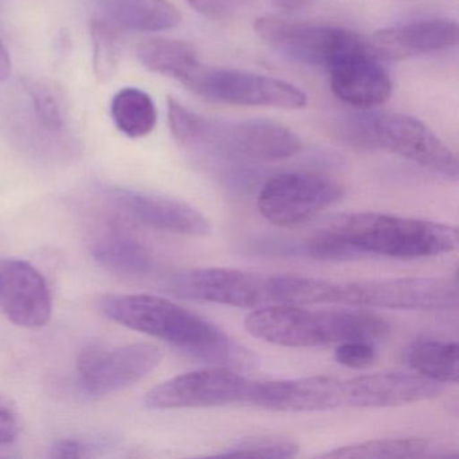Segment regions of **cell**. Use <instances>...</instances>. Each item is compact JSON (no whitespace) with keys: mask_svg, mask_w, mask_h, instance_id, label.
Wrapping results in <instances>:
<instances>
[{"mask_svg":"<svg viewBox=\"0 0 459 459\" xmlns=\"http://www.w3.org/2000/svg\"><path fill=\"white\" fill-rule=\"evenodd\" d=\"M104 316L122 326L165 341L213 367L247 372L259 365L256 354L208 319L166 298L149 294L107 295Z\"/></svg>","mask_w":459,"mask_h":459,"instance_id":"cell-1","label":"cell"},{"mask_svg":"<svg viewBox=\"0 0 459 459\" xmlns=\"http://www.w3.org/2000/svg\"><path fill=\"white\" fill-rule=\"evenodd\" d=\"M275 305H332L391 310H455L454 278H397L334 281L299 275H270Z\"/></svg>","mask_w":459,"mask_h":459,"instance_id":"cell-2","label":"cell"},{"mask_svg":"<svg viewBox=\"0 0 459 459\" xmlns=\"http://www.w3.org/2000/svg\"><path fill=\"white\" fill-rule=\"evenodd\" d=\"M168 122L181 146L224 160L273 163L289 160L302 150L299 136L281 123L208 119L171 98L168 99Z\"/></svg>","mask_w":459,"mask_h":459,"instance_id":"cell-3","label":"cell"},{"mask_svg":"<svg viewBox=\"0 0 459 459\" xmlns=\"http://www.w3.org/2000/svg\"><path fill=\"white\" fill-rule=\"evenodd\" d=\"M244 325L255 338L286 348L338 345L345 341L375 343L391 332L388 322L372 311L310 310L298 305L263 306L249 313Z\"/></svg>","mask_w":459,"mask_h":459,"instance_id":"cell-4","label":"cell"},{"mask_svg":"<svg viewBox=\"0 0 459 459\" xmlns=\"http://www.w3.org/2000/svg\"><path fill=\"white\" fill-rule=\"evenodd\" d=\"M322 228L340 238L357 259L367 255L427 259L450 254L458 246V232L451 225L381 212L340 214Z\"/></svg>","mask_w":459,"mask_h":459,"instance_id":"cell-5","label":"cell"},{"mask_svg":"<svg viewBox=\"0 0 459 459\" xmlns=\"http://www.w3.org/2000/svg\"><path fill=\"white\" fill-rule=\"evenodd\" d=\"M394 402L388 373L341 378L333 376L254 381L249 404L278 412H313L338 408H386Z\"/></svg>","mask_w":459,"mask_h":459,"instance_id":"cell-6","label":"cell"},{"mask_svg":"<svg viewBox=\"0 0 459 459\" xmlns=\"http://www.w3.org/2000/svg\"><path fill=\"white\" fill-rule=\"evenodd\" d=\"M254 29L279 55L326 71L342 58L372 48L370 42L349 29L292 22L271 15L257 18Z\"/></svg>","mask_w":459,"mask_h":459,"instance_id":"cell-7","label":"cell"},{"mask_svg":"<svg viewBox=\"0 0 459 459\" xmlns=\"http://www.w3.org/2000/svg\"><path fill=\"white\" fill-rule=\"evenodd\" d=\"M181 84L204 100L213 103L279 109H300L307 106V96L297 85L238 69L211 68L200 63Z\"/></svg>","mask_w":459,"mask_h":459,"instance_id":"cell-8","label":"cell"},{"mask_svg":"<svg viewBox=\"0 0 459 459\" xmlns=\"http://www.w3.org/2000/svg\"><path fill=\"white\" fill-rule=\"evenodd\" d=\"M18 99L14 123L23 146L52 160H65L76 152L65 96L55 84L25 80Z\"/></svg>","mask_w":459,"mask_h":459,"instance_id":"cell-9","label":"cell"},{"mask_svg":"<svg viewBox=\"0 0 459 459\" xmlns=\"http://www.w3.org/2000/svg\"><path fill=\"white\" fill-rule=\"evenodd\" d=\"M343 197V187L318 173H283L263 185L257 197L260 214L271 224L292 228L305 224Z\"/></svg>","mask_w":459,"mask_h":459,"instance_id":"cell-10","label":"cell"},{"mask_svg":"<svg viewBox=\"0 0 459 459\" xmlns=\"http://www.w3.org/2000/svg\"><path fill=\"white\" fill-rule=\"evenodd\" d=\"M162 359V351L152 343L91 345L77 359V380L92 396L117 394L147 377Z\"/></svg>","mask_w":459,"mask_h":459,"instance_id":"cell-11","label":"cell"},{"mask_svg":"<svg viewBox=\"0 0 459 459\" xmlns=\"http://www.w3.org/2000/svg\"><path fill=\"white\" fill-rule=\"evenodd\" d=\"M254 381L238 370L212 367L182 373L150 389L144 397L152 410L221 407L248 403Z\"/></svg>","mask_w":459,"mask_h":459,"instance_id":"cell-12","label":"cell"},{"mask_svg":"<svg viewBox=\"0 0 459 459\" xmlns=\"http://www.w3.org/2000/svg\"><path fill=\"white\" fill-rule=\"evenodd\" d=\"M165 287L177 297L230 307L255 308L270 305L268 275L236 268L206 267L178 271L168 276Z\"/></svg>","mask_w":459,"mask_h":459,"instance_id":"cell-13","label":"cell"},{"mask_svg":"<svg viewBox=\"0 0 459 459\" xmlns=\"http://www.w3.org/2000/svg\"><path fill=\"white\" fill-rule=\"evenodd\" d=\"M376 149L400 155L447 179H458V158L423 122L408 115H376Z\"/></svg>","mask_w":459,"mask_h":459,"instance_id":"cell-14","label":"cell"},{"mask_svg":"<svg viewBox=\"0 0 459 459\" xmlns=\"http://www.w3.org/2000/svg\"><path fill=\"white\" fill-rule=\"evenodd\" d=\"M0 311L17 326L39 329L49 324L52 292L39 268L25 260L0 259Z\"/></svg>","mask_w":459,"mask_h":459,"instance_id":"cell-15","label":"cell"},{"mask_svg":"<svg viewBox=\"0 0 459 459\" xmlns=\"http://www.w3.org/2000/svg\"><path fill=\"white\" fill-rule=\"evenodd\" d=\"M114 204L146 227L182 236H205L211 222L190 204L169 195L115 187L109 192Z\"/></svg>","mask_w":459,"mask_h":459,"instance_id":"cell-16","label":"cell"},{"mask_svg":"<svg viewBox=\"0 0 459 459\" xmlns=\"http://www.w3.org/2000/svg\"><path fill=\"white\" fill-rule=\"evenodd\" d=\"M327 72L333 93L349 106L375 108L391 98V77L373 48L342 58Z\"/></svg>","mask_w":459,"mask_h":459,"instance_id":"cell-17","label":"cell"},{"mask_svg":"<svg viewBox=\"0 0 459 459\" xmlns=\"http://www.w3.org/2000/svg\"><path fill=\"white\" fill-rule=\"evenodd\" d=\"M456 41L455 21L424 20L377 31L370 45L378 58L403 60L451 49Z\"/></svg>","mask_w":459,"mask_h":459,"instance_id":"cell-18","label":"cell"},{"mask_svg":"<svg viewBox=\"0 0 459 459\" xmlns=\"http://www.w3.org/2000/svg\"><path fill=\"white\" fill-rule=\"evenodd\" d=\"M93 259L111 273L125 276L146 275L152 268V255L147 244L123 222H104L92 240Z\"/></svg>","mask_w":459,"mask_h":459,"instance_id":"cell-19","label":"cell"},{"mask_svg":"<svg viewBox=\"0 0 459 459\" xmlns=\"http://www.w3.org/2000/svg\"><path fill=\"white\" fill-rule=\"evenodd\" d=\"M104 20L126 30L160 33L177 28L181 14L169 0H96Z\"/></svg>","mask_w":459,"mask_h":459,"instance_id":"cell-20","label":"cell"},{"mask_svg":"<svg viewBox=\"0 0 459 459\" xmlns=\"http://www.w3.org/2000/svg\"><path fill=\"white\" fill-rule=\"evenodd\" d=\"M136 56L147 71L179 82L200 64L192 45L170 39H146L139 44Z\"/></svg>","mask_w":459,"mask_h":459,"instance_id":"cell-21","label":"cell"},{"mask_svg":"<svg viewBox=\"0 0 459 459\" xmlns=\"http://www.w3.org/2000/svg\"><path fill=\"white\" fill-rule=\"evenodd\" d=\"M458 343L455 341L419 340L408 351L410 367L419 376L440 384L459 378Z\"/></svg>","mask_w":459,"mask_h":459,"instance_id":"cell-22","label":"cell"},{"mask_svg":"<svg viewBox=\"0 0 459 459\" xmlns=\"http://www.w3.org/2000/svg\"><path fill=\"white\" fill-rule=\"evenodd\" d=\"M111 117L119 131L133 139L152 134L158 120L152 96L139 88H125L114 96Z\"/></svg>","mask_w":459,"mask_h":459,"instance_id":"cell-23","label":"cell"},{"mask_svg":"<svg viewBox=\"0 0 459 459\" xmlns=\"http://www.w3.org/2000/svg\"><path fill=\"white\" fill-rule=\"evenodd\" d=\"M429 442L421 437H383L333 448L318 458H420L429 455Z\"/></svg>","mask_w":459,"mask_h":459,"instance_id":"cell-24","label":"cell"},{"mask_svg":"<svg viewBox=\"0 0 459 459\" xmlns=\"http://www.w3.org/2000/svg\"><path fill=\"white\" fill-rule=\"evenodd\" d=\"M93 42V68L100 82H108L117 74L122 57L123 39L119 28L106 20L91 23Z\"/></svg>","mask_w":459,"mask_h":459,"instance_id":"cell-25","label":"cell"},{"mask_svg":"<svg viewBox=\"0 0 459 459\" xmlns=\"http://www.w3.org/2000/svg\"><path fill=\"white\" fill-rule=\"evenodd\" d=\"M299 451L294 440L278 435H252L241 437L222 451V455L292 458Z\"/></svg>","mask_w":459,"mask_h":459,"instance_id":"cell-26","label":"cell"},{"mask_svg":"<svg viewBox=\"0 0 459 459\" xmlns=\"http://www.w3.org/2000/svg\"><path fill=\"white\" fill-rule=\"evenodd\" d=\"M375 119L376 115H353L346 117L341 120V125L337 127L338 136L349 146L356 149L377 150L373 133Z\"/></svg>","mask_w":459,"mask_h":459,"instance_id":"cell-27","label":"cell"},{"mask_svg":"<svg viewBox=\"0 0 459 459\" xmlns=\"http://www.w3.org/2000/svg\"><path fill=\"white\" fill-rule=\"evenodd\" d=\"M334 359L342 367L359 370L372 367L377 359V353L375 343L367 341H345L338 343Z\"/></svg>","mask_w":459,"mask_h":459,"instance_id":"cell-28","label":"cell"},{"mask_svg":"<svg viewBox=\"0 0 459 459\" xmlns=\"http://www.w3.org/2000/svg\"><path fill=\"white\" fill-rule=\"evenodd\" d=\"M22 418L15 403L0 394V446L13 445L22 432Z\"/></svg>","mask_w":459,"mask_h":459,"instance_id":"cell-29","label":"cell"},{"mask_svg":"<svg viewBox=\"0 0 459 459\" xmlns=\"http://www.w3.org/2000/svg\"><path fill=\"white\" fill-rule=\"evenodd\" d=\"M195 12L211 21L230 20L238 10L240 0H186Z\"/></svg>","mask_w":459,"mask_h":459,"instance_id":"cell-30","label":"cell"},{"mask_svg":"<svg viewBox=\"0 0 459 459\" xmlns=\"http://www.w3.org/2000/svg\"><path fill=\"white\" fill-rule=\"evenodd\" d=\"M95 451L96 446L92 443L74 437H64L53 442L49 448V456L58 459L87 458L95 455Z\"/></svg>","mask_w":459,"mask_h":459,"instance_id":"cell-31","label":"cell"},{"mask_svg":"<svg viewBox=\"0 0 459 459\" xmlns=\"http://www.w3.org/2000/svg\"><path fill=\"white\" fill-rule=\"evenodd\" d=\"M12 74V60L9 52L0 42V82H6Z\"/></svg>","mask_w":459,"mask_h":459,"instance_id":"cell-32","label":"cell"},{"mask_svg":"<svg viewBox=\"0 0 459 459\" xmlns=\"http://www.w3.org/2000/svg\"><path fill=\"white\" fill-rule=\"evenodd\" d=\"M311 0H273V6L283 12H297L307 6Z\"/></svg>","mask_w":459,"mask_h":459,"instance_id":"cell-33","label":"cell"}]
</instances>
